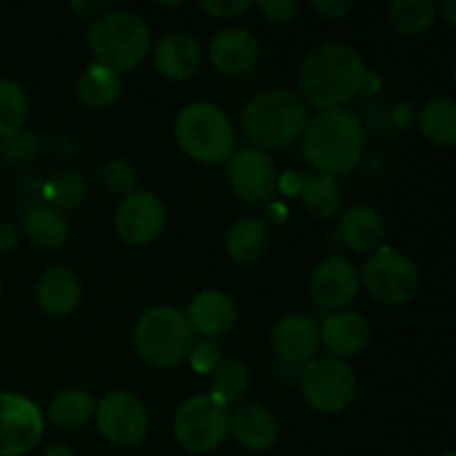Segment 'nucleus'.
Segmentation results:
<instances>
[{
    "label": "nucleus",
    "instance_id": "1",
    "mask_svg": "<svg viewBox=\"0 0 456 456\" xmlns=\"http://www.w3.org/2000/svg\"><path fill=\"white\" fill-rule=\"evenodd\" d=\"M368 67L352 45L328 40L312 49L298 69V87L307 107L321 111L341 110L365 87Z\"/></svg>",
    "mask_w": 456,
    "mask_h": 456
},
{
    "label": "nucleus",
    "instance_id": "2",
    "mask_svg": "<svg viewBox=\"0 0 456 456\" xmlns=\"http://www.w3.org/2000/svg\"><path fill=\"white\" fill-rule=\"evenodd\" d=\"M303 156L323 176H343L359 165L365 151V125L352 110L321 111L303 132Z\"/></svg>",
    "mask_w": 456,
    "mask_h": 456
},
{
    "label": "nucleus",
    "instance_id": "3",
    "mask_svg": "<svg viewBox=\"0 0 456 456\" xmlns=\"http://www.w3.org/2000/svg\"><path fill=\"white\" fill-rule=\"evenodd\" d=\"M243 134L256 150H283L297 142L310 123V107L294 89L272 87L256 94L240 114Z\"/></svg>",
    "mask_w": 456,
    "mask_h": 456
},
{
    "label": "nucleus",
    "instance_id": "4",
    "mask_svg": "<svg viewBox=\"0 0 456 456\" xmlns=\"http://www.w3.org/2000/svg\"><path fill=\"white\" fill-rule=\"evenodd\" d=\"M87 45L98 65L114 74L129 71L145 61L151 49V34L138 13L116 9L94 18L87 29Z\"/></svg>",
    "mask_w": 456,
    "mask_h": 456
},
{
    "label": "nucleus",
    "instance_id": "5",
    "mask_svg": "<svg viewBox=\"0 0 456 456\" xmlns=\"http://www.w3.org/2000/svg\"><path fill=\"white\" fill-rule=\"evenodd\" d=\"M174 138L196 163L218 165L234 154V125L216 102L194 101L183 107L174 123Z\"/></svg>",
    "mask_w": 456,
    "mask_h": 456
},
{
    "label": "nucleus",
    "instance_id": "6",
    "mask_svg": "<svg viewBox=\"0 0 456 456\" xmlns=\"http://www.w3.org/2000/svg\"><path fill=\"white\" fill-rule=\"evenodd\" d=\"M194 346V330L181 310L172 305H154L136 321L134 347L151 368H174L187 359Z\"/></svg>",
    "mask_w": 456,
    "mask_h": 456
},
{
    "label": "nucleus",
    "instance_id": "7",
    "mask_svg": "<svg viewBox=\"0 0 456 456\" xmlns=\"http://www.w3.org/2000/svg\"><path fill=\"white\" fill-rule=\"evenodd\" d=\"M174 436L191 454H208L221 448L230 435V410L214 395H196L183 401L174 414Z\"/></svg>",
    "mask_w": 456,
    "mask_h": 456
},
{
    "label": "nucleus",
    "instance_id": "8",
    "mask_svg": "<svg viewBox=\"0 0 456 456\" xmlns=\"http://www.w3.org/2000/svg\"><path fill=\"white\" fill-rule=\"evenodd\" d=\"M361 283L370 297L383 305H405L421 289V272L417 263L392 248H379L361 267Z\"/></svg>",
    "mask_w": 456,
    "mask_h": 456
},
{
    "label": "nucleus",
    "instance_id": "9",
    "mask_svg": "<svg viewBox=\"0 0 456 456\" xmlns=\"http://www.w3.org/2000/svg\"><path fill=\"white\" fill-rule=\"evenodd\" d=\"M298 383L303 399L321 414H338L347 410L359 390V381L350 363L330 354L316 356L303 365Z\"/></svg>",
    "mask_w": 456,
    "mask_h": 456
},
{
    "label": "nucleus",
    "instance_id": "10",
    "mask_svg": "<svg viewBox=\"0 0 456 456\" xmlns=\"http://www.w3.org/2000/svg\"><path fill=\"white\" fill-rule=\"evenodd\" d=\"M98 432L116 448H134L141 444L150 428V414L145 403L134 392L114 390L107 392L98 401L96 410Z\"/></svg>",
    "mask_w": 456,
    "mask_h": 456
},
{
    "label": "nucleus",
    "instance_id": "11",
    "mask_svg": "<svg viewBox=\"0 0 456 456\" xmlns=\"http://www.w3.org/2000/svg\"><path fill=\"white\" fill-rule=\"evenodd\" d=\"M227 181L236 199L248 205L270 203L281 187L274 160L256 147H243L227 159Z\"/></svg>",
    "mask_w": 456,
    "mask_h": 456
},
{
    "label": "nucleus",
    "instance_id": "12",
    "mask_svg": "<svg viewBox=\"0 0 456 456\" xmlns=\"http://www.w3.org/2000/svg\"><path fill=\"white\" fill-rule=\"evenodd\" d=\"M45 417L38 405L16 392L0 390V456H22L38 445Z\"/></svg>",
    "mask_w": 456,
    "mask_h": 456
},
{
    "label": "nucleus",
    "instance_id": "13",
    "mask_svg": "<svg viewBox=\"0 0 456 456\" xmlns=\"http://www.w3.org/2000/svg\"><path fill=\"white\" fill-rule=\"evenodd\" d=\"M165 208L156 194L147 190H134L123 196L114 209V230L125 243H151L163 232Z\"/></svg>",
    "mask_w": 456,
    "mask_h": 456
},
{
    "label": "nucleus",
    "instance_id": "14",
    "mask_svg": "<svg viewBox=\"0 0 456 456\" xmlns=\"http://www.w3.org/2000/svg\"><path fill=\"white\" fill-rule=\"evenodd\" d=\"M361 276L352 261L332 256L321 263L310 279V294L321 307L341 310L359 294Z\"/></svg>",
    "mask_w": 456,
    "mask_h": 456
},
{
    "label": "nucleus",
    "instance_id": "15",
    "mask_svg": "<svg viewBox=\"0 0 456 456\" xmlns=\"http://www.w3.org/2000/svg\"><path fill=\"white\" fill-rule=\"evenodd\" d=\"M272 350L289 365H305L316 359L321 347L319 325L301 314H285L272 325Z\"/></svg>",
    "mask_w": 456,
    "mask_h": 456
},
{
    "label": "nucleus",
    "instance_id": "16",
    "mask_svg": "<svg viewBox=\"0 0 456 456\" xmlns=\"http://www.w3.org/2000/svg\"><path fill=\"white\" fill-rule=\"evenodd\" d=\"M319 338L330 356L346 361L361 354L368 347L370 338H372V328L361 312L338 310L325 316L319 328Z\"/></svg>",
    "mask_w": 456,
    "mask_h": 456
},
{
    "label": "nucleus",
    "instance_id": "17",
    "mask_svg": "<svg viewBox=\"0 0 456 456\" xmlns=\"http://www.w3.org/2000/svg\"><path fill=\"white\" fill-rule=\"evenodd\" d=\"M261 58V43L256 34L245 27H227L209 43V61L227 76H240L252 69Z\"/></svg>",
    "mask_w": 456,
    "mask_h": 456
},
{
    "label": "nucleus",
    "instance_id": "18",
    "mask_svg": "<svg viewBox=\"0 0 456 456\" xmlns=\"http://www.w3.org/2000/svg\"><path fill=\"white\" fill-rule=\"evenodd\" d=\"M203 65L200 43L187 31L165 34L154 47V67L163 78L181 80L191 78Z\"/></svg>",
    "mask_w": 456,
    "mask_h": 456
},
{
    "label": "nucleus",
    "instance_id": "19",
    "mask_svg": "<svg viewBox=\"0 0 456 456\" xmlns=\"http://www.w3.org/2000/svg\"><path fill=\"white\" fill-rule=\"evenodd\" d=\"M230 432L248 452H265L279 439V419L261 403H240L230 414Z\"/></svg>",
    "mask_w": 456,
    "mask_h": 456
},
{
    "label": "nucleus",
    "instance_id": "20",
    "mask_svg": "<svg viewBox=\"0 0 456 456\" xmlns=\"http://www.w3.org/2000/svg\"><path fill=\"white\" fill-rule=\"evenodd\" d=\"M185 316L194 332L203 334L205 338H214L223 337L234 328L239 310H236V303L232 301V297H227L225 292L205 289L191 298Z\"/></svg>",
    "mask_w": 456,
    "mask_h": 456
},
{
    "label": "nucleus",
    "instance_id": "21",
    "mask_svg": "<svg viewBox=\"0 0 456 456\" xmlns=\"http://www.w3.org/2000/svg\"><path fill=\"white\" fill-rule=\"evenodd\" d=\"M338 236L350 249L359 254H372L383 248L386 240V223L381 214L365 203H354L346 208L338 223Z\"/></svg>",
    "mask_w": 456,
    "mask_h": 456
},
{
    "label": "nucleus",
    "instance_id": "22",
    "mask_svg": "<svg viewBox=\"0 0 456 456\" xmlns=\"http://www.w3.org/2000/svg\"><path fill=\"white\" fill-rule=\"evenodd\" d=\"M36 298L45 314L67 316L80 305L83 285L69 267H52L45 272L36 285Z\"/></svg>",
    "mask_w": 456,
    "mask_h": 456
},
{
    "label": "nucleus",
    "instance_id": "23",
    "mask_svg": "<svg viewBox=\"0 0 456 456\" xmlns=\"http://www.w3.org/2000/svg\"><path fill=\"white\" fill-rule=\"evenodd\" d=\"M270 227L261 218H239L225 234V252L240 265H254L270 249Z\"/></svg>",
    "mask_w": 456,
    "mask_h": 456
},
{
    "label": "nucleus",
    "instance_id": "24",
    "mask_svg": "<svg viewBox=\"0 0 456 456\" xmlns=\"http://www.w3.org/2000/svg\"><path fill=\"white\" fill-rule=\"evenodd\" d=\"M20 234L40 249H56L69 236V221L65 214L49 205L27 209L20 223Z\"/></svg>",
    "mask_w": 456,
    "mask_h": 456
},
{
    "label": "nucleus",
    "instance_id": "25",
    "mask_svg": "<svg viewBox=\"0 0 456 456\" xmlns=\"http://www.w3.org/2000/svg\"><path fill=\"white\" fill-rule=\"evenodd\" d=\"M120 76L96 61L85 67L83 74L76 80V98L87 110H105L111 107L120 96Z\"/></svg>",
    "mask_w": 456,
    "mask_h": 456
},
{
    "label": "nucleus",
    "instance_id": "26",
    "mask_svg": "<svg viewBox=\"0 0 456 456\" xmlns=\"http://www.w3.org/2000/svg\"><path fill=\"white\" fill-rule=\"evenodd\" d=\"M419 132L435 145L452 150L456 145V102L450 96L432 98L419 114Z\"/></svg>",
    "mask_w": 456,
    "mask_h": 456
},
{
    "label": "nucleus",
    "instance_id": "27",
    "mask_svg": "<svg viewBox=\"0 0 456 456\" xmlns=\"http://www.w3.org/2000/svg\"><path fill=\"white\" fill-rule=\"evenodd\" d=\"M94 410H96V403L89 392L80 390V387H69V390L58 392L49 401L47 419L62 430H76L94 417Z\"/></svg>",
    "mask_w": 456,
    "mask_h": 456
},
{
    "label": "nucleus",
    "instance_id": "28",
    "mask_svg": "<svg viewBox=\"0 0 456 456\" xmlns=\"http://www.w3.org/2000/svg\"><path fill=\"white\" fill-rule=\"evenodd\" d=\"M301 200L312 216L328 221V218L337 216L338 209H341V187L332 176L312 174L303 181Z\"/></svg>",
    "mask_w": 456,
    "mask_h": 456
},
{
    "label": "nucleus",
    "instance_id": "29",
    "mask_svg": "<svg viewBox=\"0 0 456 456\" xmlns=\"http://www.w3.org/2000/svg\"><path fill=\"white\" fill-rule=\"evenodd\" d=\"M392 27L401 36H419L436 20L435 0H395L387 9Z\"/></svg>",
    "mask_w": 456,
    "mask_h": 456
},
{
    "label": "nucleus",
    "instance_id": "30",
    "mask_svg": "<svg viewBox=\"0 0 456 456\" xmlns=\"http://www.w3.org/2000/svg\"><path fill=\"white\" fill-rule=\"evenodd\" d=\"M249 381H252V374H249V368L243 361L223 359L218 368L212 372V381H209L212 392L209 395H214L225 405L239 403L245 396V392H248Z\"/></svg>",
    "mask_w": 456,
    "mask_h": 456
},
{
    "label": "nucleus",
    "instance_id": "31",
    "mask_svg": "<svg viewBox=\"0 0 456 456\" xmlns=\"http://www.w3.org/2000/svg\"><path fill=\"white\" fill-rule=\"evenodd\" d=\"M27 94L20 83L12 78H0V141L13 136L27 120Z\"/></svg>",
    "mask_w": 456,
    "mask_h": 456
},
{
    "label": "nucleus",
    "instance_id": "32",
    "mask_svg": "<svg viewBox=\"0 0 456 456\" xmlns=\"http://www.w3.org/2000/svg\"><path fill=\"white\" fill-rule=\"evenodd\" d=\"M47 196L53 209H76L85 203L87 199V181L83 174L74 172V169H62L56 172L47 183Z\"/></svg>",
    "mask_w": 456,
    "mask_h": 456
},
{
    "label": "nucleus",
    "instance_id": "33",
    "mask_svg": "<svg viewBox=\"0 0 456 456\" xmlns=\"http://www.w3.org/2000/svg\"><path fill=\"white\" fill-rule=\"evenodd\" d=\"M101 181L105 183V187L111 194L127 196L136 190V167L127 159L116 156V159H110L101 167Z\"/></svg>",
    "mask_w": 456,
    "mask_h": 456
},
{
    "label": "nucleus",
    "instance_id": "34",
    "mask_svg": "<svg viewBox=\"0 0 456 456\" xmlns=\"http://www.w3.org/2000/svg\"><path fill=\"white\" fill-rule=\"evenodd\" d=\"M36 154H38V141L25 129L0 141V160L9 165H27L36 159Z\"/></svg>",
    "mask_w": 456,
    "mask_h": 456
},
{
    "label": "nucleus",
    "instance_id": "35",
    "mask_svg": "<svg viewBox=\"0 0 456 456\" xmlns=\"http://www.w3.org/2000/svg\"><path fill=\"white\" fill-rule=\"evenodd\" d=\"M187 359H190V365L194 372L212 374L214 370L218 368V363L223 361V354L216 341H212V338H203V341L194 343V346L190 347Z\"/></svg>",
    "mask_w": 456,
    "mask_h": 456
},
{
    "label": "nucleus",
    "instance_id": "36",
    "mask_svg": "<svg viewBox=\"0 0 456 456\" xmlns=\"http://www.w3.org/2000/svg\"><path fill=\"white\" fill-rule=\"evenodd\" d=\"M254 7L265 16V20L279 22H292L298 13V3L294 0H261V3H254Z\"/></svg>",
    "mask_w": 456,
    "mask_h": 456
},
{
    "label": "nucleus",
    "instance_id": "37",
    "mask_svg": "<svg viewBox=\"0 0 456 456\" xmlns=\"http://www.w3.org/2000/svg\"><path fill=\"white\" fill-rule=\"evenodd\" d=\"M199 7L214 18H236L254 7L252 0H200Z\"/></svg>",
    "mask_w": 456,
    "mask_h": 456
},
{
    "label": "nucleus",
    "instance_id": "38",
    "mask_svg": "<svg viewBox=\"0 0 456 456\" xmlns=\"http://www.w3.org/2000/svg\"><path fill=\"white\" fill-rule=\"evenodd\" d=\"M310 9L323 20H341L347 12H352L350 0H312Z\"/></svg>",
    "mask_w": 456,
    "mask_h": 456
},
{
    "label": "nucleus",
    "instance_id": "39",
    "mask_svg": "<svg viewBox=\"0 0 456 456\" xmlns=\"http://www.w3.org/2000/svg\"><path fill=\"white\" fill-rule=\"evenodd\" d=\"M69 9H74L83 18H98L110 9V3L107 0H71Z\"/></svg>",
    "mask_w": 456,
    "mask_h": 456
},
{
    "label": "nucleus",
    "instance_id": "40",
    "mask_svg": "<svg viewBox=\"0 0 456 456\" xmlns=\"http://www.w3.org/2000/svg\"><path fill=\"white\" fill-rule=\"evenodd\" d=\"M20 243V230L13 223H0V252H12Z\"/></svg>",
    "mask_w": 456,
    "mask_h": 456
},
{
    "label": "nucleus",
    "instance_id": "41",
    "mask_svg": "<svg viewBox=\"0 0 456 456\" xmlns=\"http://www.w3.org/2000/svg\"><path fill=\"white\" fill-rule=\"evenodd\" d=\"M436 16H441L445 20V25L454 27L456 25V3L454 0H444V3L436 4Z\"/></svg>",
    "mask_w": 456,
    "mask_h": 456
},
{
    "label": "nucleus",
    "instance_id": "42",
    "mask_svg": "<svg viewBox=\"0 0 456 456\" xmlns=\"http://www.w3.org/2000/svg\"><path fill=\"white\" fill-rule=\"evenodd\" d=\"M40 456H76V452L71 448H67V445L56 444V445H49V448Z\"/></svg>",
    "mask_w": 456,
    "mask_h": 456
},
{
    "label": "nucleus",
    "instance_id": "43",
    "mask_svg": "<svg viewBox=\"0 0 456 456\" xmlns=\"http://www.w3.org/2000/svg\"><path fill=\"white\" fill-rule=\"evenodd\" d=\"M439 456H456L454 452H444V454H439Z\"/></svg>",
    "mask_w": 456,
    "mask_h": 456
},
{
    "label": "nucleus",
    "instance_id": "44",
    "mask_svg": "<svg viewBox=\"0 0 456 456\" xmlns=\"http://www.w3.org/2000/svg\"><path fill=\"white\" fill-rule=\"evenodd\" d=\"M0 297H3V279H0Z\"/></svg>",
    "mask_w": 456,
    "mask_h": 456
}]
</instances>
